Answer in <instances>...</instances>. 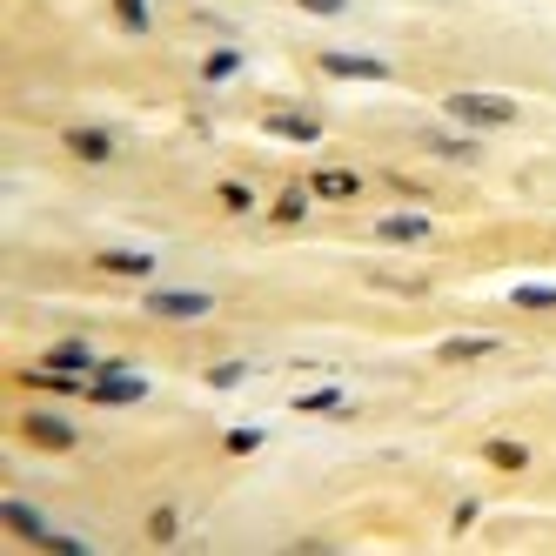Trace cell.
<instances>
[{"label": "cell", "instance_id": "7402d4cb", "mask_svg": "<svg viewBox=\"0 0 556 556\" xmlns=\"http://www.w3.org/2000/svg\"><path fill=\"white\" fill-rule=\"evenodd\" d=\"M148 536H155V543H175V510H155V516H148Z\"/></svg>", "mask_w": 556, "mask_h": 556}, {"label": "cell", "instance_id": "277c9868", "mask_svg": "<svg viewBox=\"0 0 556 556\" xmlns=\"http://www.w3.org/2000/svg\"><path fill=\"white\" fill-rule=\"evenodd\" d=\"M322 74H335V81H389V61L382 54H322Z\"/></svg>", "mask_w": 556, "mask_h": 556}, {"label": "cell", "instance_id": "603a6c76", "mask_svg": "<svg viewBox=\"0 0 556 556\" xmlns=\"http://www.w3.org/2000/svg\"><path fill=\"white\" fill-rule=\"evenodd\" d=\"M275 222H302V195H282V201H275Z\"/></svg>", "mask_w": 556, "mask_h": 556}, {"label": "cell", "instance_id": "8fae6325", "mask_svg": "<svg viewBox=\"0 0 556 556\" xmlns=\"http://www.w3.org/2000/svg\"><path fill=\"white\" fill-rule=\"evenodd\" d=\"M429 155H443V161H476V141H463V134H429Z\"/></svg>", "mask_w": 556, "mask_h": 556}, {"label": "cell", "instance_id": "5b68a950", "mask_svg": "<svg viewBox=\"0 0 556 556\" xmlns=\"http://www.w3.org/2000/svg\"><path fill=\"white\" fill-rule=\"evenodd\" d=\"M101 382H88L94 402H141L148 396V376H134V369H94Z\"/></svg>", "mask_w": 556, "mask_h": 556}, {"label": "cell", "instance_id": "4fadbf2b", "mask_svg": "<svg viewBox=\"0 0 556 556\" xmlns=\"http://www.w3.org/2000/svg\"><path fill=\"white\" fill-rule=\"evenodd\" d=\"M47 362H54V369H67V376H81V369H101V362H94L88 349H81V342H61V349H54Z\"/></svg>", "mask_w": 556, "mask_h": 556}, {"label": "cell", "instance_id": "ba28073f", "mask_svg": "<svg viewBox=\"0 0 556 556\" xmlns=\"http://www.w3.org/2000/svg\"><path fill=\"white\" fill-rule=\"evenodd\" d=\"M67 155H81V161H94V168H108L114 161V141L101 128H74L67 134Z\"/></svg>", "mask_w": 556, "mask_h": 556}, {"label": "cell", "instance_id": "6da1fadb", "mask_svg": "<svg viewBox=\"0 0 556 556\" xmlns=\"http://www.w3.org/2000/svg\"><path fill=\"white\" fill-rule=\"evenodd\" d=\"M443 114H449V121H463V128H510V121H516V101H510V94H449V101H443Z\"/></svg>", "mask_w": 556, "mask_h": 556}, {"label": "cell", "instance_id": "52a82bcc", "mask_svg": "<svg viewBox=\"0 0 556 556\" xmlns=\"http://www.w3.org/2000/svg\"><path fill=\"white\" fill-rule=\"evenodd\" d=\"M21 429H27V443H41V449H74V429H67L61 416H41V409H34Z\"/></svg>", "mask_w": 556, "mask_h": 556}, {"label": "cell", "instance_id": "cb8c5ba5", "mask_svg": "<svg viewBox=\"0 0 556 556\" xmlns=\"http://www.w3.org/2000/svg\"><path fill=\"white\" fill-rule=\"evenodd\" d=\"M295 7H309V14H342L349 0H295Z\"/></svg>", "mask_w": 556, "mask_h": 556}, {"label": "cell", "instance_id": "ac0fdd59", "mask_svg": "<svg viewBox=\"0 0 556 556\" xmlns=\"http://www.w3.org/2000/svg\"><path fill=\"white\" fill-rule=\"evenodd\" d=\"M114 14H121L128 34H148V0H114Z\"/></svg>", "mask_w": 556, "mask_h": 556}, {"label": "cell", "instance_id": "e0dca14e", "mask_svg": "<svg viewBox=\"0 0 556 556\" xmlns=\"http://www.w3.org/2000/svg\"><path fill=\"white\" fill-rule=\"evenodd\" d=\"M101 268H108V275H148V255H121V248H114V255H101Z\"/></svg>", "mask_w": 556, "mask_h": 556}, {"label": "cell", "instance_id": "9a60e30c", "mask_svg": "<svg viewBox=\"0 0 556 556\" xmlns=\"http://www.w3.org/2000/svg\"><path fill=\"white\" fill-rule=\"evenodd\" d=\"M510 302H516V309H556V282H523Z\"/></svg>", "mask_w": 556, "mask_h": 556}, {"label": "cell", "instance_id": "44dd1931", "mask_svg": "<svg viewBox=\"0 0 556 556\" xmlns=\"http://www.w3.org/2000/svg\"><path fill=\"white\" fill-rule=\"evenodd\" d=\"M248 369L242 362H215V369H208V382H215V389H235V382H242Z\"/></svg>", "mask_w": 556, "mask_h": 556}, {"label": "cell", "instance_id": "d6986e66", "mask_svg": "<svg viewBox=\"0 0 556 556\" xmlns=\"http://www.w3.org/2000/svg\"><path fill=\"white\" fill-rule=\"evenodd\" d=\"M262 449V429H228V456H255Z\"/></svg>", "mask_w": 556, "mask_h": 556}, {"label": "cell", "instance_id": "2e32d148", "mask_svg": "<svg viewBox=\"0 0 556 556\" xmlns=\"http://www.w3.org/2000/svg\"><path fill=\"white\" fill-rule=\"evenodd\" d=\"M235 67H242V54H235V47H215V54L201 61V74H208V81H228Z\"/></svg>", "mask_w": 556, "mask_h": 556}, {"label": "cell", "instance_id": "9c48e42d", "mask_svg": "<svg viewBox=\"0 0 556 556\" xmlns=\"http://www.w3.org/2000/svg\"><path fill=\"white\" fill-rule=\"evenodd\" d=\"M268 134H282V141H322V114H268Z\"/></svg>", "mask_w": 556, "mask_h": 556}, {"label": "cell", "instance_id": "3957f363", "mask_svg": "<svg viewBox=\"0 0 556 556\" xmlns=\"http://www.w3.org/2000/svg\"><path fill=\"white\" fill-rule=\"evenodd\" d=\"M148 315H161V322H201V315H215V295L155 289V295H148Z\"/></svg>", "mask_w": 556, "mask_h": 556}, {"label": "cell", "instance_id": "5bb4252c", "mask_svg": "<svg viewBox=\"0 0 556 556\" xmlns=\"http://www.w3.org/2000/svg\"><path fill=\"white\" fill-rule=\"evenodd\" d=\"M295 409H302V416H329V409H342V389H302Z\"/></svg>", "mask_w": 556, "mask_h": 556}, {"label": "cell", "instance_id": "7c38bea8", "mask_svg": "<svg viewBox=\"0 0 556 556\" xmlns=\"http://www.w3.org/2000/svg\"><path fill=\"white\" fill-rule=\"evenodd\" d=\"M315 195H329V201L356 195V175H349V168H322V175H315Z\"/></svg>", "mask_w": 556, "mask_h": 556}, {"label": "cell", "instance_id": "ffe728a7", "mask_svg": "<svg viewBox=\"0 0 556 556\" xmlns=\"http://www.w3.org/2000/svg\"><path fill=\"white\" fill-rule=\"evenodd\" d=\"M490 463L496 469H523V443H490Z\"/></svg>", "mask_w": 556, "mask_h": 556}, {"label": "cell", "instance_id": "30bf717a", "mask_svg": "<svg viewBox=\"0 0 556 556\" xmlns=\"http://www.w3.org/2000/svg\"><path fill=\"white\" fill-rule=\"evenodd\" d=\"M436 356L443 362H483V356H496V335H449Z\"/></svg>", "mask_w": 556, "mask_h": 556}, {"label": "cell", "instance_id": "7a4b0ae2", "mask_svg": "<svg viewBox=\"0 0 556 556\" xmlns=\"http://www.w3.org/2000/svg\"><path fill=\"white\" fill-rule=\"evenodd\" d=\"M0 523H7V530H21L27 543H41V550H88L81 536H61L54 523H47V516L27 510V503H0Z\"/></svg>", "mask_w": 556, "mask_h": 556}, {"label": "cell", "instance_id": "8992f818", "mask_svg": "<svg viewBox=\"0 0 556 556\" xmlns=\"http://www.w3.org/2000/svg\"><path fill=\"white\" fill-rule=\"evenodd\" d=\"M376 235H382V242H429V235H436V222H429V215H416V208H402V215H382Z\"/></svg>", "mask_w": 556, "mask_h": 556}]
</instances>
